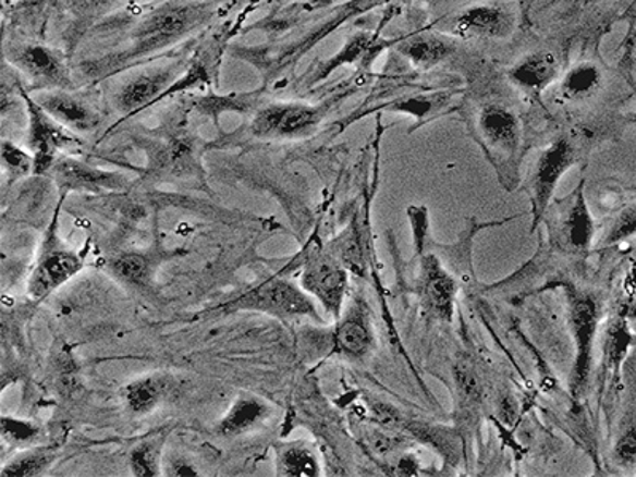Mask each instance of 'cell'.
I'll return each mask as SVG.
<instances>
[{"label":"cell","instance_id":"16","mask_svg":"<svg viewBox=\"0 0 636 477\" xmlns=\"http://www.w3.org/2000/svg\"><path fill=\"white\" fill-rule=\"evenodd\" d=\"M424 296L428 306L441 318H451L454 307L455 286L454 279L439 266L435 258H427L424 262Z\"/></svg>","mask_w":636,"mask_h":477},{"label":"cell","instance_id":"23","mask_svg":"<svg viewBox=\"0 0 636 477\" xmlns=\"http://www.w3.org/2000/svg\"><path fill=\"white\" fill-rule=\"evenodd\" d=\"M400 51L414 64L430 68L445 60L452 53V47L435 37H416V39L404 41Z\"/></svg>","mask_w":636,"mask_h":477},{"label":"cell","instance_id":"13","mask_svg":"<svg viewBox=\"0 0 636 477\" xmlns=\"http://www.w3.org/2000/svg\"><path fill=\"white\" fill-rule=\"evenodd\" d=\"M479 130L484 139L503 151H516L521 140V126L516 113L498 103L484 107L479 115Z\"/></svg>","mask_w":636,"mask_h":477},{"label":"cell","instance_id":"27","mask_svg":"<svg viewBox=\"0 0 636 477\" xmlns=\"http://www.w3.org/2000/svg\"><path fill=\"white\" fill-rule=\"evenodd\" d=\"M2 164L10 178L20 179L34 172V169H36V159H34V155L26 154V151L21 150L12 142L3 140Z\"/></svg>","mask_w":636,"mask_h":477},{"label":"cell","instance_id":"6","mask_svg":"<svg viewBox=\"0 0 636 477\" xmlns=\"http://www.w3.org/2000/svg\"><path fill=\"white\" fill-rule=\"evenodd\" d=\"M549 234L552 244L562 250L580 252L592 241V220L584 203L583 193L577 189L565 203H559L552 212Z\"/></svg>","mask_w":636,"mask_h":477},{"label":"cell","instance_id":"29","mask_svg":"<svg viewBox=\"0 0 636 477\" xmlns=\"http://www.w3.org/2000/svg\"><path fill=\"white\" fill-rule=\"evenodd\" d=\"M634 234H636V204H632L619 213L617 219L614 220L607 236H604V244H614V242L634 236Z\"/></svg>","mask_w":636,"mask_h":477},{"label":"cell","instance_id":"10","mask_svg":"<svg viewBox=\"0 0 636 477\" xmlns=\"http://www.w3.org/2000/svg\"><path fill=\"white\" fill-rule=\"evenodd\" d=\"M54 180L68 192H100V189H119L124 185L123 175L115 172L100 171L85 162L72 158L57 159L53 168Z\"/></svg>","mask_w":636,"mask_h":477},{"label":"cell","instance_id":"34","mask_svg":"<svg viewBox=\"0 0 636 477\" xmlns=\"http://www.w3.org/2000/svg\"><path fill=\"white\" fill-rule=\"evenodd\" d=\"M166 475L168 476H198V472H196L195 466L189 465L188 462L182 458L171 460L169 465L166 466Z\"/></svg>","mask_w":636,"mask_h":477},{"label":"cell","instance_id":"1","mask_svg":"<svg viewBox=\"0 0 636 477\" xmlns=\"http://www.w3.org/2000/svg\"><path fill=\"white\" fill-rule=\"evenodd\" d=\"M224 310H257L279 318L310 317L320 321L316 303L295 283L283 279L266 280L257 289L220 306Z\"/></svg>","mask_w":636,"mask_h":477},{"label":"cell","instance_id":"24","mask_svg":"<svg viewBox=\"0 0 636 477\" xmlns=\"http://www.w3.org/2000/svg\"><path fill=\"white\" fill-rule=\"evenodd\" d=\"M57 460V451L51 448L33 449V451L24 452L19 457L7 463L2 468L3 477H30L40 476L53 465Z\"/></svg>","mask_w":636,"mask_h":477},{"label":"cell","instance_id":"33","mask_svg":"<svg viewBox=\"0 0 636 477\" xmlns=\"http://www.w3.org/2000/svg\"><path fill=\"white\" fill-rule=\"evenodd\" d=\"M339 254H341L342 262L352 271L359 272L363 269L362 250H359V242L357 234L351 233L345 236L344 242L339 244Z\"/></svg>","mask_w":636,"mask_h":477},{"label":"cell","instance_id":"2","mask_svg":"<svg viewBox=\"0 0 636 477\" xmlns=\"http://www.w3.org/2000/svg\"><path fill=\"white\" fill-rule=\"evenodd\" d=\"M24 100L29 113V147L36 159L34 174H44L53 168L61 151L77 148L80 140L71 133V130L48 115L36 99L24 96Z\"/></svg>","mask_w":636,"mask_h":477},{"label":"cell","instance_id":"4","mask_svg":"<svg viewBox=\"0 0 636 477\" xmlns=\"http://www.w3.org/2000/svg\"><path fill=\"white\" fill-rule=\"evenodd\" d=\"M199 7H166L148 16L136 30L134 53H148L188 33L203 16Z\"/></svg>","mask_w":636,"mask_h":477},{"label":"cell","instance_id":"5","mask_svg":"<svg viewBox=\"0 0 636 477\" xmlns=\"http://www.w3.org/2000/svg\"><path fill=\"white\" fill-rule=\"evenodd\" d=\"M320 121L316 107L304 103H272L255 117L252 133L261 139L303 136Z\"/></svg>","mask_w":636,"mask_h":477},{"label":"cell","instance_id":"12","mask_svg":"<svg viewBox=\"0 0 636 477\" xmlns=\"http://www.w3.org/2000/svg\"><path fill=\"white\" fill-rule=\"evenodd\" d=\"M12 61L30 78L51 83V85L68 83L64 58L51 48L41 47V45H24L13 51Z\"/></svg>","mask_w":636,"mask_h":477},{"label":"cell","instance_id":"30","mask_svg":"<svg viewBox=\"0 0 636 477\" xmlns=\"http://www.w3.org/2000/svg\"><path fill=\"white\" fill-rule=\"evenodd\" d=\"M166 162L168 168L174 172H183L193 166V147L189 142L179 139L172 142L166 150Z\"/></svg>","mask_w":636,"mask_h":477},{"label":"cell","instance_id":"17","mask_svg":"<svg viewBox=\"0 0 636 477\" xmlns=\"http://www.w3.org/2000/svg\"><path fill=\"white\" fill-rule=\"evenodd\" d=\"M171 80L169 71H151L130 80L117 96V102L123 112H137L157 99L159 93L168 86Z\"/></svg>","mask_w":636,"mask_h":477},{"label":"cell","instance_id":"21","mask_svg":"<svg viewBox=\"0 0 636 477\" xmlns=\"http://www.w3.org/2000/svg\"><path fill=\"white\" fill-rule=\"evenodd\" d=\"M164 393L166 380L157 376H147V378L134 380L126 387L124 400L134 414L144 416L158 406Z\"/></svg>","mask_w":636,"mask_h":477},{"label":"cell","instance_id":"35","mask_svg":"<svg viewBox=\"0 0 636 477\" xmlns=\"http://www.w3.org/2000/svg\"><path fill=\"white\" fill-rule=\"evenodd\" d=\"M113 2L117 0H80V3L89 10L103 9V7L112 5Z\"/></svg>","mask_w":636,"mask_h":477},{"label":"cell","instance_id":"7","mask_svg":"<svg viewBox=\"0 0 636 477\" xmlns=\"http://www.w3.org/2000/svg\"><path fill=\"white\" fill-rule=\"evenodd\" d=\"M303 289L320 301L321 306L339 318L347 292V272L337 259L318 255L304 268Z\"/></svg>","mask_w":636,"mask_h":477},{"label":"cell","instance_id":"19","mask_svg":"<svg viewBox=\"0 0 636 477\" xmlns=\"http://www.w3.org/2000/svg\"><path fill=\"white\" fill-rule=\"evenodd\" d=\"M559 64L554 54L549 51H537L528 54L511 71L510 77L521 88L528 91H541L555 78Z\"/></svg>","mask_w":636,"mask_h":477},{"label":"cell","instance_id":"9","mask_svg":"<svg viewBox=\"0 0 636 477\" xmlns=\"http://www.w3.org/2000/svg\"><path fill=\"white\" fill-rule=\"evenodd\" d=\"M597 304L590 296L576 295L572 303V328L576 341V363L573 369L572 390L579 393L589 376L590 355L597 328Z\"/></svg>","mask_w":636,"mask_h":477},{"label":"cell","instance_id":"20","mask_svg":"<svg viewBox=\"0 0 636 477\" xmlns=\"http://www.w3.org/2000/svg\"><path fill=\"white\" fill-rule=\"evenodd\" d=\"M278 475L286 477H316L320 475L316 455L301 444H280L278 448Z\"/></svg>","mask_w":636,"mask_h":477},{"label":"cell","instance_id":"3","mask_svg":"<svg viewBox=\"0 0 636 477\" xmlns=\"http://www.w3.org/2000/svg\"><path fill=\"white\" fill-rule=\"evenodd\" d=\"M575 161V147L566 137L552 142L538 158L537 166L531 172L530 183H528V193H530L531 207H534V228L548 210L549 199L560 178L572 168Z\"/></svg>","mask_w":636,"mask_h":477},{"label":"cell","instance_id":"25","mask_svg":"<svg viewBox=\"0 0 636 477\" xmlns=\"http://www.w3.org/2000/svg\"><path fill=\"white\" fill-rule=\"evenodd\" d=\"M110 271L117 279L130 285H144L151 276V259L139 252L120 255L110 262Z\"/></svg>","mask_w":636,"mask_h":477},{"label":"cell","instance_id":"11","mask_svg":"<svg viewBox=\"0 0 636 477\" xmlns=\"http://www.w3.org/2000/svg\"><path fill=\"white\" fill-rule=\"evenodd\" d=\"M36 102L48 115L75 133H89L99 126V113L74 96L65 93H45Z\"/></svg>","mask_w":636,"mask_h":477},{"label":"cell","instance_id":"22","mask_svg":"<svg viewBox=\"0 0 636 477\" xmlns=\"http://www.w3.org/2000/svg\"><path fill=\"white\" fill-rule=\"evenodd\" d=\"M601 86V72L592 62H580L570 69L562 83L563 98L584 100L596 95Z\"/></svg>","mask_w":636,"mask_h":477},{"label":"cell","instance_id":"8","mask_svg":"<svg viewBox=\"0 0 636 477\" xmlns=\"http://www.w3.org/2000/svg\"><path fill=\"white\" fill-rule=\"evenodd\" d=\"M83 269V259L64 248H51L41 255L27 283V293L33 299L47 298Z\"/></svg>","mask_w":636,"mask_h":477},{"label":"cell","instance_id":"14","mask_svg":"<svg viewBox=\"0 0 636 477\" xmlns=\"http://www.w3.org/2000/svg\"><path fill=\"white\" fill-rule=\"evenodd\" d=\"M372 333L368 317L355 306L342 318L334 333V352L348 358H362L371 351Z\"/></svg>","mask_w":636,"mask_h":477},{"label":"cell","instance_id":"31","mask_svg":"<svg viewBox=\"0 0 636 477\" xmlns=\"http://www.w3.org/2000/svg\"><path fill=\"white\" fill-rule=\"evenodd\" d=\"M369 44H371V40H369V37L366 36V34H359V36L354 37V39L351 40V44L342 50V53L338 54V57L330 62V65L325 69L323 74H321L323 77L321 78H325V75L330 74V71H333L338 65L357 60L358 57H362V54L368 50Z\"/></svg>","mask_w":636,"mask_h":477},{"label":"cell","instance_id":"18","mask_svg":"<svg viewBox=\"0 0 636 477\" xmlns=\"http://www.w3.org/2000/svg\"><path fill=\"white\" fill-rule=\"evenodd\" d=\"M269 414V404L254 395L238 396L236 403L221 418L219 433L221 437L234 438L247 433L261 424Z\"/></svg>","mask_w":636,"mask_h":477},{"label":"cell","instance_id":"32","mask_svg":"<svg viewBox=\"0 0 636 477\" xmlns=\"http://www.w3.org/2000/svg\"><path fill=\"white\" fill-rule=\"evenodd\" d=\"M614 455L621 465L632 466L636 463V424L631 425L624 433L619 437Z\"/></svg>","mask_w":636,"mask_h":477},{"label":"cell","instance_id":"15","mask_svg":"<svg viewBox=\"0 0 636 477\" xmlns=\"http://www.w3.org/2000/svg\"><path fill=\"white\" fill-rule=\"evenodd\" d=\"M513 29L510 13L498 7L479 5L465 10L457 20V30L465 36L504 37Z\"/></svg>","mask_w":636,"mask_h":477},{"label":"cell","instance_id":"28","mask_svg":"<svg viewBox=\"0 0 636 477\" xmlns=\"http://www.w3.org/2000/svg\"><path fill=\"white\" fill-rule=\"evenodd\" d=\"M2 435L12 444H24L33 442L40 437V428L30 421L20 420V418H2Z\"/></svg>","mask_w":636,"mask_h":477},{"label":"cell","instance_id":"36","mask_svg":"<svg viewBox=\"0 0 636 477\" xmlns=\"http://www.w3.org/2000/svg\"><path fill=\"white\" fill-rule=\"evenodd\" d=\"M383 442H376V448H380V445H382ZM390 442L389 439L386 438V448H382V451H386V449H389Z\"/></svg>","mask_w":636,"mask_h":477},{"label":"cell","instance_id":"26","mask_svg":"<svg viewBox=\"0 0 636 477\" xmlns=\"http://www.w3.org/2000/svg\"><path fill=\"white\" fill-rule=\"evenodd\" d=\"M131 472L137 477H157L161 475V454L157 442H142L131 451Z\"/></svg>","mask_w":636,"mask_h":477}]
</instances>
